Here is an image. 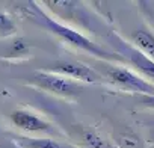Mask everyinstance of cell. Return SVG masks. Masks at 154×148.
I'll use <instances>...</instances> for the list:
<instances>
[{
	"mask_svg": "<svg viewBox=\"0 0 154 148\" xmlns=\"http://www.w3.org/2000/svg\"><path fill=\"white\" fill-rule=\"evenodd\" d=\"M15 12H18L23 18L32 21L33 24L54 33L57 38H60L63 42L72 45L74 48L83 50V51L89 53L91 56H95V57L103 59L106 62L122 60L116 53L101 47L100 44L92 41L89 36H86L80 30H77L75 27H72L69 24H63L59 20H56L54 17H51L39 5V2H20V3H15Z\"/></svg>",
	"mask_w": 154,
	"mask_h": 148,
	"instance_id": "cell-1",
	"label": "cell"
},
{
	"mask_svg": "<svg viewBox=\"0 0 154 148\" xmlns=\"http://www.w3.org/2000/svg\"><path fill=\"white\" fill-rule=\"evenodd\" d=\"M100 69L112 85L118 86L122 91L139 95H154V85L127 66L115 63H101Z\"/></svg>",
	"mask_w": 154,
	"mask_h": 148,
	"instance_id": "cell-2",
	"label": "cell"
},
{
	"mask_svg": "<svg viewBox=\"0 0 154 148\" xmlns=\"http://www.w3.org/2000/svg\"><path fill=\"white\" fill-rule=\"evenodd\" d=\"M39 5L42 8H47L63 24L74 23L77 26H82L86 30L94 29L95 23L91 9H88L86 3L83 2H77V0H48V2H39Z\"/></svg>",
	"mask_w": 154,
	"mask_h": 148,
	"instance_id": "cell-3",
	"label": "cell"
},
{
	"mask_svg": "<svg viewBox=\"0 0 154 148\" xmlns=\"http://www.w3.org/2000/svg\"><path fill=\"white\" fill-rule=\"evenodd\" d=\"M107 42L112 47V51L116 53L122 60H127L145 80L154 85V60L133 47L128 41L119 36L116 32H110L107 35Z\"/></svg>",
	"mask_w": 154,
	"mask_h": 148,
	"instance_id": "cell-4",
	"label": "cell"
},
{
	"mask_svg": "<svg viewBox=\"0 0 154 148\" xmlns=\"http://www.w3.org/2000/svg\"><path fill=\"white\" fill-rule=\"evenodd\" d=\"M29 83H32L33 86H36L45 92L54 94V95H57L60 98H66V100H77L85 89L83 83L63 77L60 74L47 72L42 69H39L38 72L33 74L29 79Z\"/></svg>",
	"mask_w": 154,
	"mask_h": 148,
	"instance_id": "cell-5",
	"label": "cell"
},
{
	"mask_svg": "<svg viewBox=\"0 0 154 148\" xmlns=\"http://www.w3.org/2000/svg\"><path fill=\"white\" fill-rule=\"evenodd\" d=\"M42 71L60 74L63 77H68L71 80H75V82L83 83V85H95V83L104 82V77L97 69H94L92 66H89L83 62L72 60V59L54 60L48 66L42 68Z\"/></svg>",
	"mask_w": 154,
	"mask_h": 148,
	"instance_id": "cell-6",
	"label": "cell"
},
{
	"mask_svg": "<svg viewBox=\"0 0 154 148\" xmlns=\"http://www.w3.org/2000/svg\"><path fill=\"white\" fill-rule=\"evenodd\" d=\"M11 121L17 128L24 130L27 133H47V134L56 133L53 125L48 121L29 110H23V109L14 110L11 113Z\"/></svg>",
	"mask_w": 154,
	"mask_h": 148,
	"instance_id": "cell-7",
	"label": "cell"
},
{
	"mask_svg": "<svg viewBox=\"0 0 154 148\" xmlns=\"http://www.w3.org/2000/svg\"><path fill=\"white\" fill-rule=\"evenodd\" d=\"M17 142L20 148H77L71 143H63L54 140L51 137H39V136H26V134H15L11 137Z\"/></svg>",
	"mask_w": 154,
	"mask_h": 148,
	"instance_id": "cell-8",
	"label": "cell"
},
{
	"mask_svg": "<svg viewBox=\"0 0 154 148\" xmlns=\"http://www.w3.org/2000/svg\"><path fill=\"white\" fill-rule=\"evenodd\" d=\"M131 45L154 60V32L146 27H139L131 33Z\"/></svg>",
	"mask_w": 154,
	"mask_h": 148,
	"instance_id": "cell-9",
	"label": "cell"
},
{
	"mask_svg": "<svg viewBox=\"0 0 154 148\" xmlns=\"http://www.w3.org/2000/svg\"><path fill=\"white\" fill-rule=\"evenodd\" d=\"M77 148H106L110 140H107L106 137H103L97 130L91 128V127H80L77 131Z\"/></svg>",
	"mask_w": 154,
	"mask_h": 148,
	"instance_id": "cell-10",
	"label": "cell"
},
{
	"mask_svg": "<svg viewBox=\"0 0 154 148\" xmlns=\"http://www.w3.org/2000/svg\"><path fill=\"white\" fill-rule=\"evenodd\" d=\"M113 137L116 148H145L142 139L130 128L116 131Z\"/></svg>",
	"mask_w": 154,
	"mask_h": 148,
	"instance_id": "cell-11",
	"label": "cell"
},
{
	"mask_svg": "<svg viewBox=\"0 0 154 148\" xmlns=\"http://www.w3.org/2000/svg\"><path fill=\"white\" fill-rule=\"evenodd\" d=\"M17 33V23L6 11H0V38H9Z\"/></svg>",
	"mask_w": 154,
	"mask_h": 148,
	"instance_id": "cell-12",
	"label": "cell"
},
{
	"mask_svg": "<svg viewBox=\"0 0 154 148\" xmlns=\"http://www.w3.org/2000/svg\"><path fill=\"white\" fill-rule=\"evenodd\" d=\"M29 53H30L29 45L23 39H15L11 45V51H9L8 57H26V56H29Z\"/></svg>",
	"mask_w": 154,
	"mask_h": 148,
	"instance_id": "cell-13",
	"label": "cell"
},
{
	"mask_svg": "<svg viewBox=\"0 0 154 148\" xmlns=\"http://www.w3.org/2000/svg\"><path fill=\"white\" fill-rule=\"evenodd\" d=\"M139 104L148 109H154V95H140Z\"/></svg>",
	"mask_w": 154,
	"mask_h": 148,
	"instance_id": "cell-14",
	"label": "cell"
},
{
	"mask_svg": "<svg viewBox=\"0 0 154 148\" xmlns=\"http://www.w3.org/2000/svg\"><path fill=\"white\" fill-rule=\"evenodd\" d=\"M0 148H20L17 145L15 140L11 139V136H5V137H0Z\"/></svg>",
	"mask_w": 154,
	"mask_h": 148,
	"instance_id": "cell-15",
	"label": "cell"
},
{
	"mask_svg": "<svg viewBox=\"0 0 154 148\" xmlns=\"http://www.w3.org/2000/svg\"><path fill=\"white\" fill-rule=\"evenodd\" d=\"M106 148H116V145H115L113 142H110V143H109V145H107Z\"/></svg>",
	"mask_w": 154,
	"mask_h": 148,
	"instance_id": "cell-16",
	"label": "cell"
}]
</instances>
